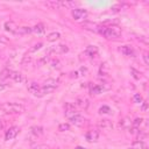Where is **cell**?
<instances>
[{
	"label": "cell",
	"instance_id": "ffe728a7",
	"mask_svg": "<svg viewBox=\"0 0 149 149\" xmlns=\"http://www.w3.org/2000/svg\"><path fill=\"white\" fill-rule=\"evenodd\" d=\"M40 87H41V86H40L38 84H36V83H34V81H33V83H30V84L28 85V91L35 95V94H36V92L38 91V88H40Z\"/></svg>",
	"mask_w": 149,
	"mask_h": 149
},
{
	"label": "cell",
	"instance_id": "1f68e13d",
	"mask_svg": "<svg viewBox=\"0 0 149 149\" xmlns=\"http://www.w3.org/2000/svg\"><path fill=\"white\" fill-rule=\"evenodd\" d=\"M0 77H1L2 79H6V78L10 77V71H9L8 69H5V70H2V72H1V74H0Z\"/></svg>",
	"mask_w": 149,
	"mask_h": 149
},
{
	"label": "cell",
	"instance_id": "cb8c5ba5",
	"mask_svg": "<svg viewBox=\"0 0 149 149\" xmlns=\"http://www.w3.org/2000/svg\"><path fill=\"white\" fill-rule=\"evenodd\" d=\"M31 29H33V31H34V33H36V34H43V33H44V30H45L44 24H42V23L36 24V26H35V27H33Z\"/></svg>",
	"mask_w": 149,
	"mask_h": 149
},
{
	"label": "cell",
	"instance_id": "ab89813d",
	"mask_svg": "<svg viewBox=\"0 0 149 149\" xmlns=\"http://www.w3.org/2000/svg\"><path fill=\"white\" fill-rule=\"evenodd\" d=\"M1 105H2V104H1V102H0V108H1Z\"/></svg>",
	"mask_w": 149,
	"mask_h": 149
},
{
	"label": "cell",
	"instance_id": "7c38bea8",
	"mask_svg": "<svg viewBox=\"0 0 149 149\" xmlns=\"http://www.w3.org/2000/svg\"><path fill=\"white\" fill-rule=\"evenodd\" d=\"M10 78L14 80V81H16V83H26L27 81V78L22 74V73H20V72H15V71H13V72H10Z\"/></svg>",
	"mask_w": 149,
	"mask_h": 149
},
{
	"label": "cell",
	"instance_id": "9a60e30c",
	"mask_svg": "<svg viewBox=\"0 0 149 149\" xmlns=\"http://www.w3.org/2000/svg\"><path fill=\"white\" fill-rule=\"evenodd\" d=\"M85 52H86L87 56H90V57H94V56L98 55V47H95V45H88V47L86 48Z\"/></svg>",
	"mask_w": 149,
	"mask_h": 149
},
{
	"label": "cell",
	"instance_id": "7a4b0ae2",
	"mask_svg": "<svg viewBox=\"0 0 149 149\" xmlns=\"http://www.w3.org/2000/svg\"><path fill=\"white\" fill-rule=\"evenodd\" d=\"M121 28L118 27V26H109V27H106V30L104 33V36L106 38H119L121 36Z\"/></svg>",
	"mask_w": 149,
	"mask_h": 149
},
{
	"label": "cell",
	"instance_id": "f1b7e54d",
	"mask_svg": "<svg viewBox=\"0 0 149 149\" xmlns=\"http://www.w3.org/2000/svg\"><path fill=\"white\" fill-rule=\"evenodd\" d=\"M130 73H132V76L135 78V79H140L142 76H141V72H139L137 70H135L134 68H132L130 69Z\"/></svg>",
	"mask_w": 149,
	"mask_h": 149
},
{
	"label": "cell",
	"instance_id": "ba28073f",
	"mask_svg": "<svg viewBox=\"0 0 149 149\" xmlns=\"http://www.w3.org/2000/svg\"><path fill=\"white\" fill-rule=\"evenodd\" d=\"M19 127H16V126H13V127H10L7 132H6V135H5V139H6V141H9V140H13V139H15L16 137V135L19 134Z\"/></svg>",
	"mask_w": 149,
	"mask_h": 149
},
{
	"label": "cell",
	"instance_id": "e0dca14e",
	"mask_svg": "<svg viewBox=\"0 0 149 149\" xmlns=\"http://www.w3.org/2000/svg\"><path fill=\"white\" fill-rule=\"evenodd\" d=\"M120 126L123 129H129L132 127V120L129 118H123L122 120H120Z\"/></svg>",
	"mask_w": 149,
	"mask_h": 149
},
{
	"label": "cell",
	"instance_id": "5b68a950",
	"mask_svg": "<svg viewBox=\"0 0 149 149\" xmlns=\"http://www.w3.org/2000/svg\"><path fill=\"white\" fill-rule=\"evenodd\" d=\"M64 112H65V116L69 118V119H71L72 116L79 114V113L77 112L74 105L71 104V102H65V105H64Z\"/></svg>",
	"mask_w": 149,
	"mask_h": 149
},
{
	"label": "cell",
	"instance_id": "e575fe53",
	"mask_svg": "<svg viewBox=\"0 0 149 149\" xmlns=\"http://www.w3.org/2000/svg\"><path fill=\"white\" fill-rule=\"evenodd\" d=\"M51 64H52V68H57V69H59V68H61L59 62H58L57 59H56V61H52V63H51Z\"/></svg>",
	"mask_w": 149,
	"mask_h": 149
},
{
	"label": "cell",
	"instance_id": "9c48e42d",
	"mask_svg": "<svg viewBox=\"0 0 149 149\" xmlns=\"http://www.w3.org/2000/svg\"><path fill=\"white\" fill-rule=\"evenodd\" d=\"M109 90V86L108 85H105V84H98V85H94L92 88H91V93L92 94H100L105 91Z\"/></svg>",
	"mask_w": 149,
	"mask_h": 149
},
{
	"label": "cell",
	"instance_id": "603a6c76",
	"mask_svg": "<svg viewBox=\"0 0 149 149\" xmlns=\"http://www.w3.org/2000/svg\"><path fill=\"white\" fill-rule=\"evenodd\" d=\"M133 149H148V147L143 141H135L133 142Z\"/></svg>",
	"mask_w": 149,
	"mask_h": 149
},
{
	"label": "cell",
	"instance_id": "44dd1931",
	"mask_svg": "<svg viewBox=\"0 0 149 149\" xmlns=\"http://www.w3.org/2000/svg\"><path fill=\"white\" fill-rule=\"evenodd\" d=\"M59 37H61V34L57 33V31H54V33H51V34H49V35L47 36V41H49V42H55V41H57Z\"/></svg>",
	"mask_w": 149,
	"mask_h": 149
},
{
	"label": "cell",
	"instance_id": "83f0119b",
	"mask_svg": "<svg viewBox=\"0 0 149 149\" xmlns=\"http://www.w3.org/2000/svg\"><path fill=\"white\" fill-rule=\"evenodd\" d=\"M112 111H111V108L108 107V106H101L100 108H99V113L100 114H109Z\"/></svg>",
	"mask_w": 149,
	"mask_h": 149
},
{
	"label": "cell",
	"instance_id": "3957f363",
	"mask_svg": "<svg viewBox=\"0 0 149 149\" xmlns=\"http://www.w3.org/2000/svg\"><path fill=\"white\" fill-rule=\"evenodd\" d=\"M83 27L87 30H91V31H94V33H99L101 35H104L105 30H106V27L105 26H101V24H98V23H93V22H85L83 23Z\"/></svg>",
	"mask_w": 149,
	"mask_h": 149
},
{
	"label": "cell",
	"instance_id": "2e32d148",
	"mask_svg": "<svg viewBox=\"0 0 149 149\" xmlns=\"http://www.w3.org/2000/svg\"><path fill=\"white\" fill-rule=\"evenodd\" d=\"M44 5L47 7H49V8H51V9H56V8L62 7V1H56V0H54V1H47V2H44Z\"/></svg>",
	"mask_w": 149,
	"mask_h": 149
},
{
	"label": "cell",
	"instance_id": "8992f818",
	"mask_svg": "<svg viewBox=\"0 0 149 149\" xmlns=\"http://www.w3.org/2000/svg\"><path fill=\"white\" fill-rule=\"evenodd\" d=\"M56 90V87H54V86H41L40 88H38V91L36 92V97H43V95H45V94H49V93H52L54 91Z\"/></svg>",
	"mask_w": 149,
	"mask_h": 149
},
{
	"label": "cell",
	"instance_id": "74e56055",
	"mask_svg": "<svg viewBox=\"0 0 149 149\" xmlns=\"http://www.w3.org/2000/svg\"><path fill=\"white\" fill-rule=\"evenodd\" d=\"M5 87H6V86H5L3 84H0V91H2V90H5Z\"/></svg>",
	"mask_w": 149,
	"mask_h": 149
},
{
	"label": "cell",
	"instance_id": "30bf717a",
	"mask_svg": "<svg viewBox=\"0 0 149 149\" xmlns=\"http://www.w3.org/2000/svg\"><path fill=\"white\" fill-rule=\"evenodd\" d=\"M85 139L88 141V142H97L98 139H99V132L98 130H88L86 134H85Z\"/></svg>",
	"mask_w": 149,
	"mask_h": 149
},
{
	"label": "cell",
	"instance_id": "d6986e66",
	"mask_svg": "<svg viewBox=\"0 0 149 149\" xmlns=\"http://www.w3.org/2000/svg\"><path fill=\"white\" fill-rule=\"evenodd\" d=\"M76 105L78 106V107H80V108H87V106H88V101L86 100V99H84V98H78L77 100H76Z\"/></svg>",
	"mask_w": 149,
	"mask_h": 149
},
{
	"label": "cell",
	"instance_id": "484cf974",
	"mask_svg": "<svg viewBox=\"0 0 149 149\" xmlns=\"http://www.w3.org/2000/svg\"><path fill=\"white\" fill-rule=\"evenodd\" d=\"M142 122H143V119L142 118H137V119H135L134 121H132V127H135V128H140V126L142 125Z\"/></svg>",
	"mask_w": 149,
	"mask_h": 149
},
{
	"label": "cell",
	"instance_id": "f546056e",
	"mask_svg": "<svg viewBox=\"0 0 149 149\" xmlns=\"http://www.w3.org/2000/svg\"><path fill=\"white\" fill-rule=\"evenodd\" d=\"M70 129V125L69 123H61L59 126H58V130L59 132H66V130H69Z\"/></svg>",
	"mask_w": 149,
	"mask_h": 149
},
{
	"label": "cell",
	"instance_id": "52a82bcc",
	"mask_svg": "<svg viewBox=\"0 0 149 149\" xmlns=\"http://www.w3.org/2000/svg\"><path fill=\"white\" fill-rule=\"evenodd\" d=\"M98 127L102 130H111L113 128V122L108 119H101L98 122Z\"/></svg>",
	"mask_w": 149,
	"mask_h": 149
},
{
	"label": "cell",
	"instance_id": "8fae6325",
	"mask_svg": "<svg viewBox=\"0 0 149 149\" xmlns=\"http://www.w3.org/2000/svg\"><path fill=\"white\" fill-rule=\"evenodd\" d=\"M70 121H71V123L72 125H74V126H78V127H81V126H84L85 125V118L84 116H81L80 114H77V115H74V116H72L71 119H70Z\"/></svg>",
	"mask_w": 149,
	"mask_h": 149
},
{
	"label": "cell",
	"instance_id": "4316f807",
	"mask_svg": "<svg viewBox=\"0 0 149 149\" xmlns=\"http://www.w3.org/2000/svg\"><path fill=\"white\" fill-rule=\"evenodd\" d=\"M43 85L44 86H54V87H57V80H55V79H48L47 81H44Z\"/></svg>",
	"mask_w": 149,
	"mask_h": 149
},
{
	"label": "cell",
	"instance_id": "277c9868",
	"mask_svg": "<svg viewBox=\"0 0 149 149\" xmlns=\"http://www.w3.org/2000/svg\"><path fill=\"white\" fill-rule=\"evenodd\" d=\"M72 17L76 20V21H80V20H84L86 19L87 16V10L86 9H83V8H73L72 12Z\"/></svg>",
	"mask_w": 149,
	"mask_h": 149
},
{
	"label": "cell",
	"instance_id": "ac0fdd59",
	"mask_svg": "<svg viewBox=\"0 0 149 149\" xmlns=\"http://www.w3.org/2000/svg\"><path fill=\"white\" fill-rule=\"evenodd\" d=\"M31 31H33V29L30 27H19L15 34L16 35H24V34H29Z\"/></svg>",
	"mask_w": 149,
	"mask_h": 149
},
{
	"label": "cell",
	"instance_id": "7402d4cb",
	"mask_svg": "<svg viewBox=\"0 0 149 149\" xmlns=\"http://www.w3.org/2000/svg\"><path fill=\"white\" fill-rule=\"evenodd\" d=\"M30 130H31V134H34L35 136H38V135L43 134V128L41 126H33L30 128Z\"/></svg>",
	"mask_w": 149,
	"mask_h": 149
},
{
	"label": "cell",
	"instance_id": "4dcf8cb0",
	"mask_svg": "<svg viewBox=\"0 0 149 149\" xmlns=\"http://www.w3.org/2000/svg\"><path fill=\"white\" fill-rule=\"evenodd\" d=\"M43 45V43H41V42H38V43H36L35 45H33V48H30L29 49V52H35V51H37L38 49H41V47Z\"/></svg>",
	"mask_w": 149,
	"mask_h": 149
},
{
	"label": "cell",
	"instance_id": "4fadbf2b",
	"mask_svg": "<svg viewBox=\"0 0 149 149\" xmlns=\"http://www.w3.org/2000/svg\"><path fill=\"white\" fill-rule=\"evenodd\" d=\"M17 26L15 24V22H13V21H6L5 22V29L7 30V31H9V33H12V34H15L16 33V30H17Z\"/></svg>",
	"mask_w": 149,
	"mask_h": 149
},
{
	"label": "cell",
	"instance_id": "6da1fadb",
	"mask_svg": "<svg viewBox=\"0 0 149 149\" xmlns=\"http://www.w3.org/2000/svg\"><path fill=\"white\" fill-rule=\"evenodd\" d=\"M0 109L6 114H21L26 111V107L17 102H5L1 105Z\"/></svg>",
	"mask_w": 149,
	"mask_h": 149
},
{
	"label": "cell",
	"instance_id": "f35d334b",
	"mask_svg": "<svg viewBox=\"0 0 149 149\" xmlns=\"http://www.w3.org/2000/svg\"><path fill=\"white\" fill-rule=\"evenodd\" d=\"M74 149H86V148H84V147H76Z\"/></svg>",
	"mask_w": 149,
	"mask_h": 149
},
{
	"label": "cell",
	"instance_id": "d4e9b609",
	"mask_svg": "<svg viewBox=\"0 0 149 149\" xmlns=\"http://www.w3.org/2000/svg\"><path fill=\"white\" fill-rule=\"evenodd\" d=\"M108 72H109V68H108L107 63H102V64L100 65V69H99V73H100V74H104V76H106Z\"/></svg>",
	"mask_w": 149,
	"mask_h": 149
},
{
	"label": "cell",
	"instance_id": "5bb4252c",
	"mask_svg": "<svg viewBox=\"0 0 149 149\" xmlns=\"http://www.w3.org/2000/svg\"><path fill=\"white\" fill-rule=\"evenodd\" d=\"M120 51H121L123 55H126V56H132V57L135 56V51H134V49H133L130 45H122V47L120 48Z\"/></svg>",
	"mask_w": 149,
	"mask_h": 149
},
{
	"label": "cell",
	"instance_id": "8d00e7d4",
	"mask_svg": "<svg viewBox=\"0 0 149 149\" xmlns=\"http://www.w3.org/2000/svg\"><path fill=\"white\" fill-rule=\"evenodd\" d=\"M0 41H2V42H5V43H7V42H8V40H6V38H5V36H0Z\"/></svg>",
	"mask_w": 149,
	"mask_h": 149
},
{
	"label": "cell",
	"instance_id": "836d02e7",
	"mask_svg": "<svg viewBox=\"0 0 149 149\" xmlns=\"http://www.w3.org/2000/svg\"><path fill=\"white\" fill-rule=\"evenodd\" d=\"M143 61H144L146 65H149V56H148V52H144L143 54Z\"/></svg>",
	"mask_w": 149,
	"mask_h": 149
},
{
	"label": "cell",
	"instance_id": "60d3db41",
	"mask_svg": "<svg viewBox=\"0 0 149 149\" xmlns=\"http://www.w3.org/2000/svg\"><path fill=\"white\" fill-rule=\"evenodd\" d=\"M128 149H133V148H128Z\"/></svg>",
	"mask_w": 149,
	"mask_h": 149
},
{
	"label": "cell",
	"instance_id": "d6a6232c",
	"mask_svg": "<svg viewBox=\"0 0 149 149\" xmlns=\"http://www.w3.org/2000/svg\"><path fill=\"white\" fill-rule=\"evenodd\" d=\"M133 100H134V102H136V104H142V101H143V99H142L141 94H139V93L134 94V97H133Z\"/></svg>",
	"mask_w": 149,
	"mask_h": 149
},
{
	"label": "cell",
	"instance_id": "d590c367",
	"mask_svg": "<svg viewBox=\"0 0 149 149\" xmlns=\"http://www.w3.org/2000/svg\"><path fill=\"white\" fill-rule=\"evenodd\" d=\"M142 102H143V104H142V109L146 111L147 107H148V102H147V101H142Z\"/></svg>",
	"mask_w": 149,
	"mask_h": 149
}]
</instances>
